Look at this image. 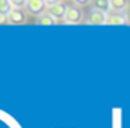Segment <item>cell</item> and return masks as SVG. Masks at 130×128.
Here are the masks:
<instances>
[{
    "label": "cell",
    "mask_w": 130,
    "mask_h": 128,
    "mask_svg": "<svg viewBox=\"0 0 130 128\" xmlns=\"http://www.w3.org/2000/svg\"><path fill=\"white\" fill-rule=\"evenodd\" d=\"M27 20V12L24 9H12L8 15V21L11 24H23Z\"/></svg>",
    "instance_id": "5"
},
{
    "label": "cell",
    "mask_w": 130,
    "mask_h": 128,
    "mask_svg": "<svg viewBox=\"0 0 130 128\" xmlns=\"http://www.w3.org/2000/svg\"><path fill=\"white\" fill-rule=\"evenodd\" d=\"M68 6L62 2H47V14L55 20H64Z\"/></svg>",
    "instance_id": "1"
},
{
    "label": "cell",
    "mask_w": 130,
    "mask_h": 128,
    "mask_svg": "<svg viewBox=\"0 0 130 128\" xmlns=\"http://www.w3.org/2000/svg\"><path fill=\"white\" fill-rule=\"evenodd\" d=\"M107 14L104 12H100L97 9H91L88 17H86V23L88 24H94V26H101V24H107Z\"/></svg>",
    "instance_id": "4"
},
{
    "label": "cell",
    "mask_w": 130,
    "mask_h": 128,
    "mask_svg": "<svg viewBox=\"0 0 130 128\" xmlns=\"http://www.w3.org/2000/svg\"><path fill=\"white\" fill-rule=\"evenodd\" d=\"M92 6H94V9H97L100 12H104V14H107V12L112 9V3H110L109 0H97V2L92 3ZM107 15H109V14H107Z\"/></svg>",
    "instance_id": "7"
},
{
    "label": "cell",
    "mask_w": 130,
    "mask_h": 128,
    "mask_svg": "<svg viewBox=\"0 0 130 128\" xmlns=\"http://www.w3.org/2000/svg\"><path fill=\"white\" fill-rule=\"evenodd\" d=\"M24 9L30 15L41 17L44 14V11H47V2H44V0H29V2H26Z\"/></svg>",
    "instance_id": "2"
},
{
    "label": "cell",
    "mask_w": 130,
    "mask_h": 128,
    "mask_svg": "<svg viewBox=\"0 0 130 128\" xmlns=\"http://www.w3.org/2000/svg\"><path fill=\"white\" fill-rule=\"evenodd\" d=\"M36 24H41V26H55L56 24V20L45 12V14H42L41 17L36 18Z\"/></svg>",
    "instance_id": "8"
},
{
    "label": "cell",
    "mask_w": 130,
    "mask_h": 128,
    "mask_svg": "<svg viewBox=\"0 0 130 128\" xmlns=\"http://www.w3.org/2000/svg\"><path fill=\"white\" fill-rule=\"evenodd\" d=\"M110 3H112V9L115 12H124L126 8H127V5H129L126 0H112Z\"/></svg>",
    "instance_id": "10"
},
{
    "label": "cell",
    "mask_w": 130,
    "mask_h": 128,
    "mask_svg": "<svg viewBox=\"0 0 130 128\" xmlns=\"http://www.w3.org/2000/svg\"><path fill=\"white\" fill-rule=\"evenodd\" d=\"M89 2H86V0H83V2H73V5L74 6H77V8H80V6H85V5H88Z\"/></svg>",
    "instance_id": "11"
},
{
    "label": "cell",
    "mask_w": 130,
    "mask_h": 128,
    "mask_svg": "<svg viewBox=\"0 0 130 128\" xmlns=\"http://www.w3.org/2000/svg\"><path fill=\"white\" fill-rule=\"evenodd\" d=\"M127 21H129V18L124 12H113L107 17V24H110V26H123Z\"/></svg>",
    "instance_id": "6"
},
{
    "label": "cell",
    "mask_w": 130,
    "mask_h": 128,
    "mask_svg": "<svg viewBox=\"0 0 130 128\" xmlns=\"http://www.w3.org/2000/svg\"><path fill=\"white\" fill-rule=\"evenodd\" d=\"M82 20H83V12H82V9L77 8V6H74V5L68 6L67 14H65V18H64L65 23H67V24H79V23H82Z\"/></svg>",
    "instance_id": "3"
},
{
    "label": "cell",
    "mask_w": 130,
    "mask_h": 128,
    "mask_svg": "<svg viewBox=\"0 0 130 128\" xmlns=\"http://www.w3.org/2000/svg\"><path fill=\"white\" fill-rule=\"evenodd\" d=\"M6 20H8V17H5V15H0V24H2V23H5Z\"/></svg>",
    "instance_id": "12"
},
{
    "label": "cell",
    "mask_w": 130,
    "mask_h": 128,
    "mask_svg": "<svg viewBox=\"0 0 130 128\" xmlns=\"http://www.w3.org/2000/svg\"><path fill=\"white\" fill-rule=\"evenodd\" d=\"M12 9H14V8H12V5H11L9 0H0V15L8 17Z\"/></svg>",
    "instance_id": "9"
}]
</instances>
